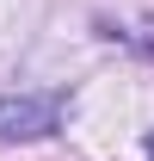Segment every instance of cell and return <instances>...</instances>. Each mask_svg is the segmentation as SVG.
Returning <instances> with one entry per match:
<instances>
[{
  "instance_id": "6da1fadb",
  "label": "cell",
  "mask_w": 154,
  "mask_h": 161,
  "mask_svg": "<svg viewBox=\"0 0 154 161\" xmlns=\"http://www.w3.org/2000/svg\"><path fill=\"white\" fill-rule=\"evenodd\" d=\"M68 93H0V142H37L62 130Z\"/></svg>"
},
{
  "instance_id": "7a4b0ae2",
  "label": "cell",
  "mask_w": 154,
  "mask_h": 161,
  "mask_svg": "<svg viewBox=\"0 0 154 161\" xmlns=\"http://www.w3.org/2000/svg\"><path fill=\"white\" fill-rule=\"evenodd\" d=\"M142 149H148V161H154V130H148V142H142Z\"/></svg>"
}]
</instances>
